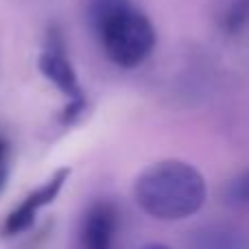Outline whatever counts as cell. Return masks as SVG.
<instances>
[{"label": "cell", "mask_w": 249, "mask_h": 249, "mask_svg": "<svg viewBox=\"0 0 249 249\" xmlns=\"http://www.w3.org/2000/svg\"><path fill=\"white\" fill-rule=\"evenodd\" d=\"M208 186L199 168L181 160H162L138 175L133 199L158 221H181L201 210Z\"/></svg>", "instance_id": "1"}, {"label": "cell", "mask_w": 249, "mask_h": 249, "mask_svg": "<svg viewBox=\"0 0 249 249\" xmlns=\"http://www.w3.org/2000/svg\"><path fill=\"white\" fill-rule=\"evenodd\" d=\"M88 22L107 59L118 68H138L158 42L153 22L131 0H90Z\"/></svg>", "instance_id": "2"}, {"label": "cell", "mask_w": 249, "mask_h": 249, "mask_svg": "<svg viewBox=\"0 0 249 249\" xmlns=\"http://www.w3.org/2000/svg\"><path fill=\"white\" fill-rule=\"evenodd\" d=\"M68 177H70V168L64 166V168L53 173L42 186L31 190V193L22 199L20 206L13 208V210L9 212L7 221H4V225H2L4 236H16V234L26 232V230L35 223L37 212L42 210V208L51 206V203L57 199V195L61 193V188H64V184L68 181Z\"/></svg>", "instance_id": "3"}, {"label": "cell", "mask_w": 249, "mask_h": 249, "mask_svg": "<svg viewBox=\"0 0 249 249\" xmlns=\"http://www.w3.org/2000/svg\"><path fill=\"white\" fill-rule=\"evenodd\" d=\"M118 232V208L109 199H99L86 210L79 230L81 249H114Z\"/></svg>", "instance_id": "4"}, {"label": "cell", "mask_w": 249, "mask_h": 249, "mask_svg": "<svg viewBox=\"0 0 249 249\" xmlns=\"http://www.w3.org/2000/svg\"><path fill=\"white\" fill-rule=\"evenodd\" d=\"M37 68L61 94L68 99V103H86V94L81 90L79 77L74 72L72 64L66 59L64 51H51L44 48L37 59Z\"/></svg>", "instance_id": "5"}, {"label": "cell", "mask_w": 249, "mask_h": 249, "mask_svg": "<svg viewBox=\"0 0 249 249\" xmlns=\"http://www.w3.org/2000/svg\"><path fill=\"white\" fill-rule=\"evenodd\" d=\"M197 249H249V238L232 230H214L201 236Z\"/></svg>", "instance_id": "6"}, {"label": "cell", "mask_w": 249, "mask_h": 249, "mask_svg": "<svg viewBox=\"0 0 249 249\" xmlns=\"http://www.w3.org/2000/svg\"><path fill=\"white\" fill-rule=\"evenodd\" d=\"M223 199L230 206L249 208V168L228 181V186L223 190Z\"/></svg>", "instance_id": "7"}, {"label": "cell", "mask_w": 249, "mask_h": 249, "mask_svg": "<svg viewBox=\"0 0 249 249\" xmlns=\"http://www.w3.org/2000/svg\"><path fill=\"white\" fill-rule=\"evenodd\" d=\"M247 22H249V0H234L223 16L225 33L236 35L243 26H247Z\"/></svg>", "instance_id": "8"}, {"label": "cell", "mask_w": 249, "mask_h": 249, "mask_svg": "<svg viewBox=\"0 0 249 249\" xmlns=\"http://www.w3.org/2000/svg\"><path fill=\"white\" fill-rule=\"evenodd\" d=\"M7 155H9V142L0 136V168L7 166Z\"/></svg>", "instance_id": "9"}, {"label": "cell", "mask_w": 249, "mask_h": 249, "mask_svg": "<svg viewBox=\"0 0 249 249\" xmlns=\"http://www.w3.org/2000/svg\"><path fill=\"white\" fill-rule=\"evenodd\" d=\"M4 184H7V166H2V168H0V193H2Z\"/></svg>", "instance_id": "10"}, {"label": "cell", "mask_w": 249, "mask_h": 249, "mask_svg": "<svg viewBox=\"0 0 249 249\" xmlns=\"http://www.w3.org/2000/svg\"><path fill=\"white\" fill-rule=\"evenodd\" d=\"M142 249H171V247H168V245H160V243H153V245H146Z\"/></svg>", "instance_id": "11"}]
</instances>
